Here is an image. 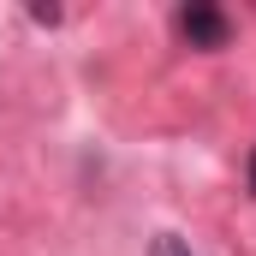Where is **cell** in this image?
I'll return each instance as SVG.
<instances>
[{"instance_id": "6da1fadb", "label": "cell", "mask_w": 256, "mask_h": 256, "mask_svg": "<svg viewBox=\"0 0 256 256\" xmlns=\"http://www.w3.org/2000/svg\"><path fill=\"white\" fill-rule=\"evenodd\" d=\"M179 36L191 48H226L232 42V18L220 6H208V0H191V6H179Z\"/></svg>"}, {"instance_id": "7a4b0ae2", "label": "cell", "mask_w": 256, "mask_h": 256, "mask_svg": "<svg viewBox=\"0 0 256 256\" xmlns=\"http://www.w3.org/2000/svg\"><path fill=\"white\" fill-rule=\"evenodd\" d=\"M149 256H191V244H185L179 232H155V244H149Z\"/></svg>"}, {"instance_id": "3957f363", "label": "cell", "mask_w": 256, "mask_h": 256, "mask_svg": "<svg viewBox=\"0 0 256 256\" xmlns=\"http://www.w3.org/2000/svg\"><path fill=\"white\" fill-rule=\"evenodd\" d=\"M250 191H256V155H250Z\"/></svg>"}]
</instances>
